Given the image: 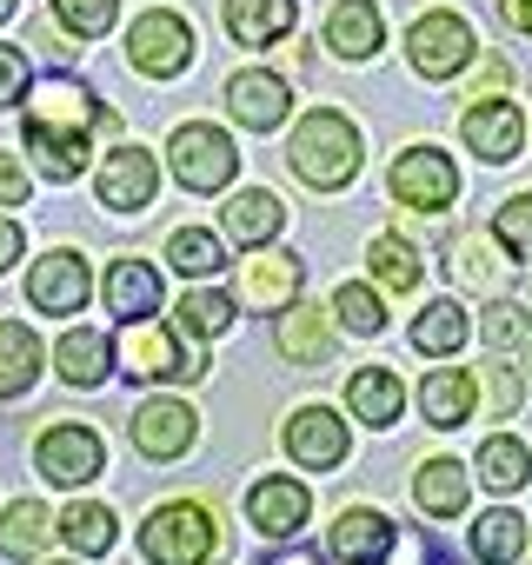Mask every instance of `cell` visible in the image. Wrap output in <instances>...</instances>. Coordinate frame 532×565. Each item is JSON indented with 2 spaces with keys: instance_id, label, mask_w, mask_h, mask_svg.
Here are the masks:
<instances>
[{
  "instance_id": "24",
  "label": "cell",
  "mask_w": 532,
  "mask_h": 565,
  "mask_svg": "<svg viewBox=\"0 0 532 565\" xmlns=\"http://www.w3.org/2000/svg\"><path fill=\"white\" fill-rule=\"evenodd\" d=\"M107 313H120V320L160 313V273L147 259H114L107 266Z\"/></svg>"
},
{
  "instance_id": "23",
  "label": "cell",
  "mask_w": 532,
  "mask_h": 565,
  "mask_svg": "<svg viewBox=\"0 0 532 565\" xmlns=\"http://www.w3.org/2000/svg\"><path fill=\"white\" fill-rule=\"evenodd\" d=\"M226 239H240V246H266L280 226H287V206H280V193H266V186H246V193H233L226 200Z\"/></svg>"
},
{
  "instance_id": "29",
  "label": "cell",
  "mask_w": 532,
  "mask_h": 565,
  "mask_svg": "<svg viewBox=\"0 0 532 565\" xmlns=\"http://www.w3.org/2000/svg\"><path fill=\"white\" fill-rule=\"evenodd\" d=\"M472 472H479V486H492V492H519V486L532 479V446H525V439H512V433H499V439H486V446H479Z\"/></svg>"
},
{
  "instance_id": "32",
  "label": "cell",
  "mask_w": 532,
  "mask_h": 565,
  "mask_svg": "<svg viewBox=\"0 0 532 565\" xmlns=\"http://www.w3.org/2000/svg\"><path fill=\"white\" fill-rule=\"evenodd\" d=\"M47 539H54L47 505H34V499L8 505V519H0V552H8V558H41V552H47Z\"/></svg>"
},
{
  "instance_id": "45",
  "label": "cell",
  "mask_w": 532,
  "mask_h": 565,
  "mask_svg": "<svg viewBox=\"0 0 532 565\" xmlns=\"http://www.w3.org/2000/svg\"><path fill=\"white\" fill-rule=\"evenodd\" d=\"M21 246H28V239H21V226H14V220H0V273L21 259Z\"/></svg>"
},
{
  "instance_id": "35",
  "label": "cell",
  "mask_w": 532,
  "mask_h": 565,
  "mask_svg": "<svg viewBox=\"0 0 532 565\" xmlns=\"http://www.w3.org/2000/svg\"><path fill=\"white\" fill-rule=\"evenodd\" d=\"M167 259H173L187 279H206V273H220V266H226V246H220L206 226H180V233L167 239Z\"/></svg>"
},
{
  "instance_id": "8",
  "label": "cell",
  "mask_w": 532,
  "mask_h": 565,
  "mask_svg": "<svg viewBox=\"0 0 532 565\" xmlns=\"http://www.w3.org/2000/svg\"><path fill=\"white\" fill-rule=\"evenodd\" d=\"M120 366L134 380H200V360L180 353V340L147 313V320H120Z\"/></svg>"
},
{
  "instance_id": "3",
  "label": "cell",
  "mask_w": 532,
  "mask_h": 565,
  "mask_svg": "<svg viewBox=\"0 0 532 565\" xmlns=\"http://www.w3.org/2000/svg\"><path fill=\"white\" fill-rule=\"evenodd\" d=\"M140 552H147V565H213L220 525H213L206 505L173 499V505H160V512L140 525Z\"/></svg>"
},
{
  "instance_id": "12",
  "label": "cell",
  "mask_w": 532,
  "mask_h": 565,
  "mask_svg": "<svg viewBox=\"0 0 532 565\" xmlns=\"http://www.w3.org/2000/svg\"><path fill=\"white\" fill-rule=\"evenodd\" d=\"M240 300L259 313H280L300 300V253H266L253 246V259H240Z\"/></svg>"
},
{
  "instance_id": "44",
  "label": "cell",
  "mask_w": 532,
  "mask_h": 565,
  "mask_svg": "<svg viewBox=\"0 0 532 565\" xmlns=\"http://www.w3.org/2000/svg\"><path fill=\"white\" fill-rule=\"evenodd\" d=\"M28 200V167L14 153H0V206H21Z\"/></svg>"
},
{
  "instance_id": "25",
  "label": "cell",
  "mask_w": 532,
  "mask_h": 565,
  "mask_svg": "<svg viewBox=\"0 0 532 565\" xmlns=\"http://www.w3.org/2000/svg\"><path fill=\"white\" fill-rule=\"evenodd\" d=\"M466 333H472V313H466L459 300H433V307L413 320V347H419L426 360H453V353L466 347Z\"/></svg>"
},
{
  "instance_id": "37",
  "label": "cell",
  "mask_w": 532,
  "mask_h": 565,
  "mask_svg": "<svg viewBox=\"0 0 532 565\" xmlns=\"http://www.w3.org/2000/svg\"><path fill=\"white\" fill-rule=\"evenodd\" d=\"M492 246H506L512 259H532V193H512L492 213Z\"/></svg>"
},
{
  "instance_id": "41",
  "label": "cell",
  "mask_w": 532,
  "mask_h": 565,
  "mask_svg": "<svg viewBox=\"0 0 532 565\" xmlns=\"http://www.w3.org/2000/svg\"><path fill=\"white\" fill-rule=\"evenodd\" d=\"M479 340H486V347H519V340H525V307L492 300V307L479 313Z\"/></svg>"
},
{
  "instance_id": "43",
  "label": "cell",
  "mask_w": 532,
  "mask_h": 565,
  "mask_svg": "<svg viewBox=\"0 0 532 565\" xmlns=\"http://www.w3.org/2000/svg\"><path fill=\"white\" fill-rule=\"evenodd\" d=\"M28 74H34V67H28L21 47H0V107H14V100L28 94Z\"/></svg>"
},
{
  "instance_id": "28",
  "label": "cell",
  "mask_w": 532,
  "mask_h": 565,
  "mask_svg": "<svg viewBox=\"0 0 532 565\" xmlns=\"http://www.w3.org/2000/svg\"><path fill=\"white\" fill-rule=\"evenodd\" d=\"M41 380V340L21 320H0V399H21Z\"/></svg>"
},
{
  "instance_id": "19",
  "label": "cell",
  "mask_w": 532,
  "mask_h": 565,
  "mask_svg": "<svg viewBox=\"0 0 532 565\" xmlns=\"http://www.w3.org/2000/svg\"><path fill=\"white\" fill-rule=\"evenodd\" d=\"M333 558H340V565H386V558H393V519H386V512H366V505L340 512V525H333Z\"/></svg>"
},
{
  "instance_id": "17",
  "label": "cell",
  "mask_w": 532,
  "mask_h": 565,
  "mask_svg": "<svg viewBox=\"0 0 532 565\" xmlns=\"http://www.w3.org/2000/svg\"><path fill=\"white\" fill-rule=\"evenodd\" d=\"M193 433H200V419H193V406H180V399H147V406L134 413V446H140L147 459H180V452L193 446Z\"/></svg>"
},
{
  "instance_id": "31",
  "label": "cell",
  "mask_w": 532,
  "mask_h": 565,
  "mask_svg": "<svg viewBox=\"0 0 532 565\" xmlns=\"http://www.w3.org/2000/svg\"><path fill=\"white\" fill-rule=\"evenodd\" d=\"M525 532H532V525L499 505V512H486V519L472 525V558H479V565H512V558L525 552Z\"/></svg>"
},
{
  "instance_id": "48",
  "label": "cell",
  "mask_w": 532,
  "mask_h": 565,
  "mask_svg": "<svg viewBox=\"0 0 532 565\" xmlns=\"http://www.w3.org/2000/svg\"><path fill=\"white\" fill-rule=\"evenodd\" d=\"M8 14H14V0H0V21H8Z\"/></svg>"
},
{
  "instance_id": "10",
  "label": "cell",
  "mask_w": 532,
  "mask_h": 565,
  "mask_svg": "<svg viewBox=\"0 0 532 565\" xmlns=\"http://www.w3.org/2000/svg\"><path fill=\"white\" fill-rule=\"evenodd\" d=\"M153 186H160V160L147 147H114L100 160V180H94L100 206H114V213H140L153 200Z\"/></svg>"
},
{
  "instance_id": "14",
  "label": "cell",
  "mask_w": 532,
  "mask_h": 565,
  "mask_svg": "<svg viewBox=\"0 0 532 565\" xmlns=\"http://www.w3.org/2000/svg\"><path fill=\"white\" fill-rule=\"evenodd\" d=\"M226 107H233V120L246 127V134H274L280 120H287V107H294V94H287V81L280 74H233L226 81Z\"/></svg>"
},
{
  "instance_id": "42",
  "label": "cell",
  "mask_w": 532,
  "mask_h": 565,
  "mask_svg": "<svg viewBox=\"0 0 532 565\" xmlns=\"http://www.w3.org/2000/svg\"><path fill=\"white\" fill-rule=\"evenodd\" d=\"M486 373V413L492 419H512V406H519V373L512 366H479Z\"/></svg>"
},
{
  "instance_id": "36",
  "label": "cell",
  "mask_w": 532,
  "mask_h": 565,
  "mask_svg": "<svg viewBox=\"0 0 532 565\" xmlns=\"http://www.w3.org/2000/svg\"><path fill=\"white\" fill-rule=\"evenodd\" d=\"M180 327H187L193 340H220V333L233 327V300L200 287V294H187V300H180Z\"/></svg>"
},
{
  "instance_id": "38",
  "label": "cell",
  "mask_w": 532,
  "mask_h": 565,
  "mask_svg": "<svg viewBox=\"0 0 532 565\" xmlns=\"http://www.w3.org/2000/svg\"><path fill=\"white\" fill-rule=\"evenodd\" d=\"M453 279H459V287H499V259H492V239L466 233V239L453 246Z\"/></svg>"
},
{
  "instance_id": "13",
  "label": "cell",
  "mask_w": 532,
  "mask_h": 565,
  "mask_svg": "<svg viewBox=\"0 0 532 565\" xmlns=\"http://www.w3.org/2000/svg\"><path fill=\"white\" fill-rule=\"evenodd\" d=\"M287 452H294V466H307V472H333V466L347 459V419H340L333 406H300V413L287 419Z\"/></svg>"
},
{
  "instance_id": "33",
  "label": "cell",
  "mask_w": 532,
  "mask_h": 565,
  "mask_svg": "<svg viewBox=\"0 0 532 565\" xmlns=\"http://www.w3.org/2000/svg\"><path fill=\"white\" fill-rule=\"evenodd\" d=\"M366 266H373V279H380V287H393V294H413L419 287V253L400 239V233H380L373 246H366Z\"/></svg>"
},
{
  "instance_id": "11",
  "label": "cell",
  "mask_w": 532,
  "mask_h": 565,
  "mask_svg": "<svg viewBox=\"0 0 532 565\" xmlns=\"http://www.w3.org/2000/svg\"><path fill=\"white\" fill-rule=\"evenodd\" d=\"M307 512H313V492H307L300 479H280V472H266V479L246 492V519H253L259 539H294V532L307 525Z\"/></svg>"
},
{
  "instance_id": "2",
  "label": "cell",
  "mask_w": 532,
  "mask_h": 565,
  "mask_svg": "<svg viewBox=\"0 0 532 565\" xmlns=\"http://www.w3.org/2000/svg\"><path fill=\"white\" fill-rule=\"evenodd\" d=\"M287 160H294V173H300L307 186H320V193H340V186L360 173V134H353V120H347V114H333V107H313V114L294 127V147H287Z\"/></svg>"
},
{
  "instance_id": "20",
  "label": "cell",
  "mask_w": 532,
  "mask_h": 565,
  "mask_svg": "<svg viewBox=\"0 0 532 565\" xmlns=\"http://www.w3.org/2000/svg\"><path fill=\"white\" fill-rule=\"evenodd\" d=\"M294 21H300L294 0H226V34L240 47H274L294 34Z\"/></svg>"
},
{
  "instance_id": "15",
  "label": "cell",
  "mask_w": 532,
  "mask_h": 565,
  "mask_svg": "<svg viewBox=\"0 0 532 565\" xmlns=\"http://www.w3.org/2000/svg\"><path fill=\"white\" fill-rule=\"evenodd\" d=\"M459 134H466V147L479 153V160H512L519 147H525V114L512 107V100H479V107H466V120H459Z\"/></svg>"
},
{
  "instance_id": "39",
  "label": "cell",
  "mask_w": 532,
  "mask_h": 565,
  "mask_svg": "<svg viewBox=\"0 0 532 565\" xmlns=\"http://www.w3.org/2000/svg\"><path fill=\"white\" fill-rule=\"evenodd\" d=\"M333 313H340L347 333H380V327H386V307H380L373 287H340V294H333Z\"/></svg>"
},
{
  "instance_id": "4",
  "label": "cell",
  "mask_w": 532,
  "mask_h": 565,
  "mask_svg": "<svg viewBox=\"0 0 532 565\" xmlns=\"http://www.w3.org/2000/svg\"><path fill=\"white\" fill-rule=\"evenodd\" d=\"M167 160H173V180H180L187 193H220V186L240 173V153H233V140H226L220 127H206V120H187V127H173V140H167Z\"/></svg>"
},
{
  "instance_id": "27",
  "label": "cell",
  "mask_w": 532,
  "mask_h": 565,
  "mask_svg": "<svg viewBox=\"0 0 532 565\" xmlns=\"http://www.w3.org/2000/svg\"><path fill=\"white\" fill-rule=\"evenodd\" d=\"M347 406H353V419H366V426H393L400 406H406V393H400V380H393L386 366H360V373L347 380Z\"/></svg>"
},
{
  "instance_id": "6",
  "label": "cell",
  "mask_w": 532,
  "mask_h": 565,
  "mask_svg": "<svg viewBox=\"0 0 532 565\" xmlns=\"http://www.w3.org/2000/svg\"><path fill=\"white\" fill-rule=\"evenodd\" d=\"M127 61H134V74H147V81H173V74H187V61H193V28H187L180 14L153 8V14L134 21Z\"/></svg>"
},
{
  "instance_id": "26",
  "label": "cell",
  "mask_w": 532,
  "mask_h": 565,
  "mask_svg": "<svg viewBox=\"0 0 532 565\" xmlns=\"http://www.w3.org/2000/svg\"><path fill=\"white\" fill-rule=\"evenodd\" d=\"M280 353L294 366H320L333 353V327L320 307H280Z\"/></svg>"
},
{
  "instance_id": "1",
  "label": "cell",
  "mask_w": 532,
  "mask_h": 565,
  "mask_svg": "<svg viewBox=\"0 0 532 565\" xmlns=\"http://www.w3.org/2000/svg\"><path fill=\"white\" fill-rule=\"evenodd\" d=\"M100 120H114V114H100V107L87 100V87H74V81H47V87H34L28 147H34L41 173H47V180H74V173L87 167V140H94Z\"/></svg>"
},
{
  "instance_id": "21",
  "label": "cell",
  "mask_w": 532,
  "mask_h": 565,
  "mask_svg": "<svg viewBox=\"0 0 532 565\" xmlns=\"http://www.w3.org/2000/svg\"><path fill=\"white\" fill-rule=\"evenodd\" d=\"M466 492H472V472H466L459 459H426V466L413 472V505H419L426 519H459V512H466Z\"/></svg>"
},
{
  "instance_id": "47",
  "label": "cell",
  "mask_w": 532,
  "mask_h": 565,
  "mask_svg": "<svg viewBox=\"0 0 532 565\" xmlns=\"http://www.w3.org/2000/svg\"><path fill=\"white\" fill-rule=\"evenodd\" d=\"M274 565H320L313 552H287V558H274Z\"/></svg>"
},
{
  "instance_id": "7",
  "label": "cell",
  "mask_w": 532,
  "mask_h": 565,
  "mask_svg": "<svg viewBox=\"0 0 532 565\" xmlns=\"http://www.w3.org/2000/svg\"><path fill=\"white\" fill-rule=\"evenodd\" d=\"M386 186H393V200L413 206V213H446V206L459 200V167H453L446 153H433V147H406V153L393 160Z\"/></svg>"
},
{
  "instance_id": "40",
  "label": "cell",
  "mask_w": 532,
  "mask_h": 565,
  "mask_svg": "<svg viewBox=\"0 0 532 565\" xmlns=\"http://www.w3.org/2000/svg\"><path fill=\"white\" fill-rule=\"evenodd\" d=\"M54 14H61V28H67V34L94 41V34H107V28H114L120 0H54Z\"/></svg>"
},
{
  "instance_id": "34",
  "label": "cell",
  "mask_w": 532,
  "mask_h": 565,
  "mask_svg": "<svg viewBox=\"0 0 532 565\" xmlns=\"http://www.w3.org/2000/svg\"><path fill=\"white\" fill-rule=\"evenodd\" d=\"M61 539L74 545V552H87V558H100V552H114V512L107 505H67L61 512Z\"/></svg>"
},
{
  "instance_id": "18",
  "label": "cell",
  "mask_w": 532,
  "mask_h": 565,
  "mask_svg": "<svg viewBox=\"0 0 532 565\" xmlns=\"http://www.w3.org/2000/svg\"><path fill=\"white\" fill-rule=\"evenodd\" d=\"M472 399H479V380H472L466 366H433V373L419 380V413H426V426H439V433L466 426V419H472Z\"/></svg>"
},
{
  "instance_id": "22",
  "label": "cell",
  "mask_w": 532,
  "mask_h": 565,
  "mask_svg": "<svg viewBox=\"0 0 532 565\" xmlns=\"http://www.w3.org/2000/svg\"><path fill=\"white\" fill-rule=\"evenodd\" d=\"M380 41H386V21H380L373 0H340L327 14V47L340 61H366V54H380Z\"/></svg>"
},
{
  "instance_id": "30",
  "label": "cell",
  "mask_w": 532,
  "mask_h": 565,
  "mask_svg": "<svg viewBox=\"0 0 532 565\" xmlns=\"http://www.w3.org/2000/svg\"><path fill=\"white\" fill-rule=\"evenodd\" d=\"M107 333H94V327H74L61 347H54V366H61V380L67 386H100L107 380Z\"/></svg>"
},
{
  "instance_id": "46",
  "label": "cell",
  "mask_w": 532,
  "mask_h": 565,
  "mask_svg": "<svg viewBox=\"0 0 532 565\" xmlns=\"http://www.w3.org/2000/svg\"><path fill=\"white\" fill-rule=\"evenodd\" d=\"M499 8H506V21H512L519 34H532V0H499Z\"/></svg>"
},
{
  "instance_id": "9",
  "label": "cell",
  "mask_w": 532,
  "mask_h": 565,
  "mask_svg": "<svg viewBox=\"0 0 532 565\" xmlns=\"http://www.w3.org/2000/svg\"><path fill=\"white\" fill-rule=\"evenodd\" d=\"M34 459H41V472H47L54 486H87V479L107 466V446H100L94 426H47L41 446H34Z\"/></svg>"
},
{
  "instance_id": "16",
  "label": "cell",
  "mask_w": 532,
  "mask_h": 565,
  "mask_svg": "<svg viewBox=\"0 0 532 565\" xmlns=\"http://www.w3.org/2000/svg\"><path fill=\"white\" fill-rule=\"evenodd\" d=\"M28 300L41 313H81L87 307V259L81 253H47L28 273Z\"/></svg>"
},
{
  "instance_id": "49",
  "label": "cell",
  "mask_w": 532,
  "mask_h": 565,
  "mask_svg": "<svg viewBox=\"0 0 532 565\" xmlns=\"http://www.w3.org/2000/svg\"><path fill=\"white\" fill-rule=\"evenodd\" d=\"M525 366H532V347H525Z\"/></svg>"
},
{
  "instance_id": "5",
  "label": "cell",
  "mask_w": 532,
  "mask_h": 565,
  "mask_svg": "<svg viewBox=\"0 0 532 565\" xmlns=\"http://www.w3.org/2000/svg\"><path fill=\"white\" fill-rule=\"evenodd\" d=\"M472 54H479L472 28H466L459 14H446V8L419 14V21H413V34H406V61H413V74H426V81H453Z\"/></svg>"
}]
</instances>
